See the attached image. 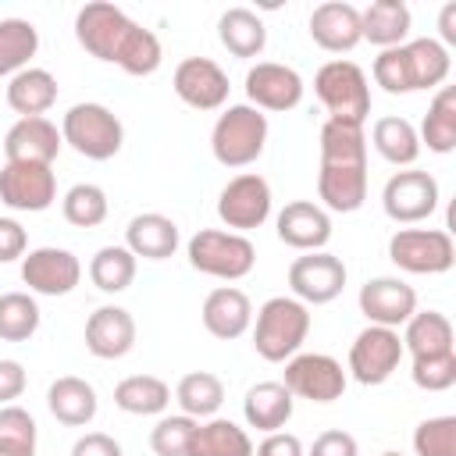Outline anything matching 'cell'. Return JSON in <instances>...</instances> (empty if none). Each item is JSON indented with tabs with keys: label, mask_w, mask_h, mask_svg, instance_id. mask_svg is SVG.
<instances>
[{
	"label": "cell",
	"mask_w": 456,
	"mask_h": 456,
	"mask_svg": "<svg viewBox=\"0 0 456 456\" xmlns=\"http://www.w3.org/2000/svg\"><path fill=\"white\" fill-rule=\"evenodd\" d=\"M46 406H50V413H53L61 424H68V428H86V424L96 417L100 399H96V388H93L86 378L64 374V378H57V381L46 388Z\"/></svg>",
	"instance_id": "484cf974"
},
{
	"label": "cell",
	"mask_w": 456,
	"mask_h": 456,
	"mask_svg": "<svg viewBox=\"0 0 456 456\" xmlns=\"http://www.w3.org/2000/svg\"><path fill=\"white\" fill-rule=\"evenodd\" d=\"M75 39L96 61L118 64L125 75H135V78L153 75L164 61L160 39L150 28H142L139 21H132L118 4H107V0H93V4L78 7Z\"/></svg>",
	"instance_id": "6da1fadb"
},
{
	"label": "cell",
	"mask_w": 456,
	"mask_h": 456,
	"mask_svg": "<svg viewBox=\"0 0 456 456\" xmlns=\"http://www.w3.org/2000/svg\"><path fill=\"white\" fill-rule=\"evenodd\" d=\"M417 139H420V146H428L431 153H442V157L456 150V86L435 89Z\"/></svg>",
	"instance_id": "836d02e7"
},
{
	"label": "cell",
	"mask_w": 456,
	"mask_h": 456,
	"mask_svg": "<svg viewBox=\"0 0 456 456\" xmlns=\"http://www.w3.org/2000/svg\"><path fill=\"white\" fill-rule=\"evenodd\" d=\"M0 203L21 214H43L57 203L53 164H11L0 167Z\"/></svg>",
	"instance_id": "9a60e30c"
},
{
	"label": "cell",
	"mask_w": 456,
	"mask_h": 456,
	"mask_svg": "<svg viewBox=\"0 0 456 456\" xmlns=\"http://www.w3.org/2000/svg\"><path fill=\"white\" fill-rule=\"evenodd\" d=\"M310 39L328 50V53H349L353 46L363 43V32H360V7L346 4V0H328V4H317L310 11Z\"/></svg>",
	"instance_id": "603a6c76"
},
{
	"label": "cell",
	"mask_w": 456,
	"mask_h": 456,
	"mask_svg": "<svg viewBox=\"0 0 456 456\" xmlns=\"http://www.w3.org/2000/svg\"><path fill=\"white\" fill-rule=\"evenodd\" d=\"M360 314L367 317V324H378V328H403L413 314H417V292L413 285H406L403 278H370L360 285Z\"/></svg>",
	"instance_id": "ac0fdd59"
},
{
	"label": "cell",
	"mask_w": 456,
	"mask_h": 456,
	"mask_svg": "<svg viewBox=\"0 0 456 456\" xmlns=\"http://www.w3.org/2000/svg\"><path fill=\"white\" fill-rule=\"evenodd\" d=\"M185 456H253V438L228 417L196 420Z\"/></svg>",
	"instance_id": "83f0119b"
},
{
	"label": "cell",
	"mask_w": 456,
	"mask_h": 456,
	"mask_svg": "<svg viewBox=\"0 0 456 456\" xmlns=\"http://www.w3.org/2000/svg\"><path fill=\"white\" fill-rule=\"evenodd\" d=\"M346 278H349L346 264L328 249L303 253L289 264V289H292V299H299L303 306H324L338 299L346 289Z\"/></svg>",
	"instance_id": "4fadbf2b"
},
{
	"label": "cell",
	"mask_w": 456,
	"mask_h": 456,
	"mask_svg": "<svg viewBox=\"0 0 456 456\" xmlns=\"http://www.w3.org/2000/svg\"><path fill=\"white\" fill-rule=\"evenodd\" d=\"M0 456H36V449H21V445H0Z\"/></svg>",
	"instance_id": "816d5d0a"
},
{
	"label": "cell",
	"mask_w": 456,
	"mask_h": 456,
	"mask_svg": "<svg viewBox=\"0 0 456 456\" xmlns=\"http://www.w3.org/2000/svg\"><path fill=\"white\" fill-rule=\"evenodd\" d=\"M413 452L417 456H456V417H428L413 431Z\"/></svg>",
	"instance_id": "60d3db41"
},
{
	"label": "cell",
	"mask_w": 456,
	"mask_h": 456,
	"mask_svg": "<svg viewBox=\"0 0 456 456\" xmlns=\"http://www.w3.org/2000/svg\"><path fill=\"white\" fill-rule=\"evenodd\" d=\"M21 281L36 296H68L82 281V264L71 249L39 246L21 256Z\"/></svg>",
	"instance_id": "e0dca14e"
},
{
	"label": "cell",
	"mask_w": 456,
	"mask_h": 456,
	"mask_svg": "<svg viewBox=\"0 0 456 456\" xmlns=\"http://www.w3.org/2000/svg\"><path fill=\"white\" fill-rule=\"evenodd\" d=\"M36 417L21 406H0V445H21V449H36Z\"/></svg>",
	"instance_id": "ee69618b"
},
{
	"label": "cell",
	"mask_w": 456,
	"mask_h": 456,
	"mask_svg": "<svg viewBox=\"0 0 456 456\" xmlns=\"http://www.w3.org/2000/svg\"><path fill=\"white\" fill-rule=\"evenodd\" d=\"M57 78L46 68H25L7 82V107L21 118H43L57 103Z\"/></svg>",
	"instance_id": "f546056e"
},
{
	"label": "cell",
	"mask_w": 456,
	"mask_h": 456,
	"mask_svg": "<svg viewBox=\"0 0 456 456\" xmlns=\"http://www.w3.org/2000/svg\"><path fill=\"white\" fill-rule=\"evenodd\" d=\"M388 260L406 274H445L456 264V242L445 228H399L388 239Z\"/></svg>",
	"instance_id": "9c48e42d"
},
{
	"label": "cell",
	"mask_w": 456,
	"mask_h": 456,
	"mask_svg": "<svg viewBox=\"0 0 456 456\" xmlns=\"http://www.w3.org/2000/svg\"><path fill=\"white\" fill-rule=\"evenodd\" d=\"M406 331L399 335L403 338V349L417 360V356H438V353H456L452 346V321L442 314V310H417L406 324Z\"/></svg>",
	"instance_id": "1f68e13d"
},
{
	"label": "cell",
	"mask_w": 456,
	"mask_h": 456,
	"mask_svg": "<svg viewBox=\"0 0 456 456\" xmlns=\"http://www.w3.org/2000/svg\"><path fill=\"white\" fill-rule=\"evenodd\" d=\"M267 114L249 103H228L210 128V153L224 167H249L267 146Z\"/></svg>",
	"instance_id": "5b68a950"
},
{
	"label": "cell",
	"mask_w": 456,
	"mask_h": 456,
	"mask_svg": "<svg viewBox=\"0 0 456 456\" xmlns=\"http://www.w3.org/2000/svg\"><path fill=\"white\" fill-rule=\"evenodd\" d=\"M253 456H306V452L292 431H271L264 435L260 445H253Z\"/></svg>",
	"instance_id": "c3c4849f"
},
{
	"label": "cell",
	"mask_w": 456,
	"mask_h": 456,
	"mask_svg": "<svg viewBox=\"0 0 456 456\" xmlns=\"http://www.w3.org/2000/svg\"><path fill=\"white\" fill-rule=\"evenodd\" d=\"M64 139L50 118H18L4 135V157L11 164H53Z\"/></svg>",
	"instance_id": "44dd1931"
},
{
	"label": "cell",
	"mask_w": 456,
	"mask_h": 456,
	"mask_svg": "<svg viewBox=\"0 0 456 456\" xmlns=\"http://www.w3.org/2000/svg\"><path fill=\"white\" fill-rule=\"evenodd\" d=\"M182 235H178V224L167 217V214H135L125 228V249L139 260H167L175 256Z\"/></svg>",
	"instance_id": "d4e9b609"
},
{
	"label": "cell",
	"mask_w": 456,
	"mask_h": 456,
	"mask_svg": "<svg viewBox=\"0 0 456 456\" xmlns=\"http://www.w3.org/2000/svg\"><path fill=\"white\" fill-rule=\"evenodd\" d=\"M114 406L132 417H157L171 406V385L157 374H128L114 385Z\"/></svg>",
	"instance_id": "d6a6232c"
},
{
	"label": "cell",
	"mask_w": 456,
	"mask_h": 456,
	"mask_svg": "<svg viewBox=\"0 0 456 456\" xmlns=\"http://www.w3.org/2000/svg\"><path fill=\"white\" fill-rule=\"evenodd\" d=\"M438 182L431 171H395L381 189V207L395 224H417L428 221L438 210Z\"/></svg>",
	"instance_id": "5bb4252c"
},
{
	"label": "cell",
	"mask_w": 456,
	"mask_h": 456,
	"mask_svg": "<svg viewBox=\"0 0 456 456\" xmlns=\"http://www.w3.org/2000/svg\"><path fill=\"white\" fill-rule=\"evenodd\" d=\"M314 93L324 103L328 118L363 125L370 114V82L353 61H328L314 75Z\"/></svg>",
	"instance_id": "ba28073f"
},
{
	"label": "cell",
	"mask_w": 456,
	"mask_h": 456,
	"mask_svg": "<svg viewBox=\"0 0 456 456\" xmlns=\"http://www.w3.org/2000/svg\"><path fill=\"white\" fill-rule=\"evenodd\" d=\"M25 249H28V235H25L21 221L0 217V264H11L18 256H25Z\"/></svg>",
	"instance_id": "bcb514c9"
},
{
	"label": "cell",
	"mask_w": 456,
	"mask_h": 456,
	"mask_svg": "<svg viewBox=\"0 0 456 456\" xmlns=\"http://www.w3.org/2000/svg\"><path fill=\"white\" fill-rule=\"evenodd\" d=\"M274 232L285 246L299 253H317L331 242V214L314 200H292L278 210Z\"/></svg>",
	"instance_id": "ffe728a7"
},
{
	"label": "cell",
	"mask_w": 456,
	"mask_h": 456,
	"mask_svg": "<svg viewBox=\"0 0 456 456\" xmlns=\"http://www.w3.org/2000/svg\"><path fill=\"white\" fill-rule=\"evenodd\" d=\"M452 71V57L438 39H406L403 46L381 50L374 57V82L392 93V96H406V93H420V89H442L445 78Z\"/></svg>",
	"instance_id": "3957f363"
},
{
	"label": "cell",
	"mask_w": 456,
	"mask_h": 456,
	"mask_svg": "<svg viewBox=\"0 0 456 456\" xmlns=\"http://www.w3.org/2000/svg\"><path fill=\"white\" fill-rule=\"evenodd\" d=\"M200 317H203V328L214 338L232 342V338H239V335H246L253 328V303H249V296L242 289L221 285V289L207 292Z\"/></svg>",
	"instance_id": "cb8c5ba5"
},
{
	"label": "cell",
	"mask_w": 456,
	"mask_h": 456,
	"mask_svg": "<svg viewBox=\"0 0 456 456\" xmlns=\"http://www.w3.org/2000/svg\"><path fill=\"white\" fill-rule=\"evenodd\" d=\"M310 335V306H303L292 296H271L256 310L253 324V349L267 363H285L303 349Z\"/></svg>",
	"instance_id": "277c9868"
},
{
	"label": "cell",
	"mask_w": 456,
	"mask_h": 456,
	"mask_svg": "<svg viewBox=\"0 0 456 456\" xmlns=\"http://www.w3.org/2000/svg\"><path fill=\"white\" fill-rule=\"evenodd\" d=\"M192 431H196V420L185 417V413L160 417L157 428L150 431V449H153L157 456H185Z\"/></svg>",
	"instance_id": "b9f144b4"
},
{
	"label": "cell",
	"mask_w": 456,
	"mask_h": 456,
	"mask_svg": "<svg viewBox=\"0 0 456 456\" xmlns=\"http://www.w3.org/2000/svg\"><path fill=\"white\" fill-rule=\"evenodd\" d=\"M306 456H360V445H356V438L349 431L328 428V431H321L314 438V445H310Z\"/></svg>",
	"instance_id": "f6af8a7d"
},
{
	"label": "cell",
	"mask_w": 456,
	"mask_h": 456,
	"mask_svg": "<svg viewBox=\"0 0 456 456\" xmlns=\"http://www.w3.org/2000/svg\"><path fill=\"white\" fill-rule=\"evenodd\" d=\"M321 167H317V200L324 210L353 214L367 200V135L363 125L328 118L321 125Z\"/></svg>",
	"instance_id": "7a4b0ae2"
},
{
	"label": "cell",
	"mask_w": 456,
	"mask_h": 456,
	"mask_svg": "<svg viewBox=\"0 0 456 456\" xmlns=\"http://www.w3.org/2000/svg\"><path fill=\"white\" fill-rule=\"evenodd\" d=\"M28 385V374L18 360H0V406H11Z\"/></svg>",
	"instance_id": "7dc6e473"
},
{
	"label": "cell",
	"mask_w": 456,
	"mask_h": 456,
	"mask_svg": "<svg viewBox=\"0 0 456 456\" xmlns=\"http://www.w3.org/2000/svg\"><path fill=\"white\" fill-rule=\"evenodd\" d=\"M403 356H406V349H403V338L395 328L367 324L349 346V367L346 370L353 374V381L370 388V385H385L399 370Z\"/></svg>",
	"instance_id": "30bf717a"
},
{
	"label": "cell",
	"mask_w": 456,
	"mask_h": 456,
	"mask_svg": "<svg viewBox=\"0 0 456 456\" xmlns=\"http://www.w3.org/2000/svg\"><path fill=\"white\" fill-rule=\"evenodd\" d=\"M217 39L232 57H260L267 46V25L249 7H228L217 18Z\"/></svg>",
	"instance_id": "4dcf8cb0"
},
{
	"label": "cell",
	"mask_w": 456,
	"mask_h": 456,
	"mask_svg": "<svg viewBox=\"0 0 456 456\" xmlns=\"http://www.w3.org/2000/svg\"><path fill=\"white\" fill-rule=\"evenodd\" d=\"M171 89L192 110H221L228 103L232 82H228V75H224V68L217 61L185 57V61H178V68L171 75Z\"/></svg>",
	"instance_id": "2e32d148"
},
{
	"label": "cell",
	"mask_w": 456,
	"mask_h": 456,
	"mask_svg": "<svg viewBox=\"0 0 456 456\" xmlns=\"http://www.w3.org/2000/svg\"><path fill=\"white\" fill-rule=\"evenodd\" d=\"M370 142L374 150L395 164V167H413L417 157H420V139H417V128L406 121V118H378L374 128H370Z\"/></svg>",
	"instance_id": "e575fe53"
},
{
	"label": "cell",
	"mask_w": 456,
	"mask_h": 456,
	"mask_svg": "<svg viewBox=\"0 0 456 456\" xmlns=\"http://www.w3.org/2000/svg\"><path fill=\"white\" fill-rule=\"evenodd\" d=\"M39 331V303L32 292L0 296V342H28Z\"/></svg>",
	"instance_id": "f35d334b"
},
{
	"label": "cell",
	"mask_w": 456,
	"mask_h": 456,
	"mask_svg": "<svg viewBox=\"0 0 456 456\" xmlns=\"http://www.w3.org/2000/svg\"><path fill=\"white\" fill-rule=\"evenodd\" d=\"M292 406H296V399L281 381H256L242 399V417L249 428L271 435V431H281L289 424Z\"/></svg>",
	"instance_id": "4316f807"
},
{
	"label": "cell",
	"mask_w": 456,
	"mask_h": 456,
	"mask_svg": "<svg viewBox=\"0 0 456 456\" xmlns=\"http://www.w3.org/2000/svg\"><path fill=\"white\" fill-rule=\"evenodd\" d=\"M185 256L192 264V271L207 274V278H221V281H239L253 271L256 264V246L239 235V232H224V228H200L189 246Z\"/></svg>",
	"instance_id": "52a82bcc"
},
{
	"label": "cell",
	"mask_w": 456,
	"mask_h": 456,
	"mask_svg": "<svg viewBox=\"0 0 456 456\" xmlns=\"http://www.w3.org/2000/svg\"><path fill=\"white\" fill-rule=\"evenodd\" d=\"M107 210H110L107 192L96 182H78L61 200V214L75 228H96V224H103L107 221Z\"/></svg>",
	"instance_id": "ab89813d"
},
{
	"label": "cell",
	"mask_w": 456,
	"mask_h": 456,
	"mask_svg": "<svg viewBox=\"0 0 456 456\" xmlns=\"http://www.w3.org/2000/svg\"><path fill=\"white\" fill-rule=\"evenodd\" d=\"M281 385L292 392V399L335 403V399H342V392L349 385V374L328 353H296V356L285 360Z\"/></svg>",
	"instance_id": "7c38bea8"
},
{
	"label": "cell",
	"mask_w": 456,
	"mask_h": 456,
	"mask_svg": "<svg viewBox=\"0 0 456 456\" xmlns=\"http://www.w3.org/2000/svg\"><path fill=\"white\" fill-rule=\"evenodd\" d=\"M175 399H178V406H182L185 417L210 420V417H217V410L224 403V381L217 374H210V370H189L178 381Z\"/></svg>",
	"instance_id": "d590c367"
},
{
	"label": "cell",
	"mask_w": 456,
	"mask_h": 456,
	"mask_svg": "<svg viewBox=\"0 0 456 456\" xmlns=\"http://www.w3.org/2000/svg\"><path fill=\"white\" fill-rule=\"evenodd\" d=\"M135 346V317L125 306H96L86 321V349L96 360H121Z\"/></svg>",
	"instance_id": "7402d4cb"
},
{
	"label": "cell",
	"mask_w": 456,
	"mask_h": 456,
	"mask_svg": "<svg viewBox=\"0 0 456 456\" xmlns=\"http://www.w3.org/2000/svg\"><path fill=\"white\" fill-rule=\"evenodd\" d=\"M271 203H274V196H271L267 178L256 175V171H242V175H235L221 189V196H217V217H221V224L228 232L246 235V232L260 228L271 217Z\"/></svg>",
	"instance_id": "8fae6325"
},
{
	"label": "cell",
	"mask_w": 456,
	"mask_h": 456,
	"mask_svg": "<svg viewBox=\"0 0 456 456\" xmlns=\"http://www.w3.org/2000/svg\"><path fill=\"white\" fill-rule=\"evenodd\" d=\"M381 456H403V452H381Z\"/></svg>",
	"instance_id": "f5cc1de1"
},
{
	"label": "cell",
	"mask_w": 456,
	"mask_h": 456,
	"mask_svg": "<svg viewBox=\"0 0 456 456\" xmlns=\"http://www.w3.org/2000/svg\"><path fill=\"white\" fill-rule=\"evenodd\" d=\"M71 456H125L118 438H110L107 431H86L75 445H71Z\"/></svg>",
	"instance_id": "681fc988"
},
{
	"label": "cell",
	"mask_w": 456,
	"mask_h": 456,
	"mask_svg": "<svg viewBox=\"0 0 456 456\" xmlns=\"http://www.w3.org/2000/svg\"><path fill=\"white\" fill-rule=\"evenodd\" d=\"M61 139L86 160H110L121 153L125 125L103 103H75L61 118Z\"/></svg>",
	"instance_id": "8992f818"
},
{
	"label": "cell",
	"mask_w": 456,
	"mask_h": 456,
	"mask_svg": "<svg viewBox=\"0 0 456 456\" xmlns=\"http://www.w3.org/2000/svg\"><path fill=\"white\" fill-rule=\"evenodd\" d=\"M135 267H139V260H135L125 246H103V249H96V256L89 260V281H93L100 292L114 296V292H125V289L135 281Z\"/></svg>",
	"instance_id": "74e56055"
},
{
	"label": "cell",
	"mask_w": 456,
	"mask_h": 456,
	"mask_svg": "<svg viewBox=\"0 0 456 456\" xmlns=\"http://www.w3.org/2000/svg\"><path fill=\"white\" fill-rule=\"evenodd\" d=\"M39 50V28L28 18H0V75H18Z\"/></svg>",
	"instance_id": "8d00e7d4"
},
{
	"label": "cell",
	"mask_w": 456,
	"mask_h": 456,
	"mask_svg": "<svg viewBox=\"0 0 456 456\" xmlns=\"http://www.w3.org/2000/svg\"><path fill=\"white\" fill-rule=\"evenodd\" d=\"M410 25H413V14H410V7L403 0H374L370 7L360 11L363 39L381 46V50L403 46L406 36H410Z\"/></svg>",
	"instance_id": "f1b7e54d"
},
{
	"label": "cell",
	"mask_w": 456,
	"mask_h": 456,
	"mask_svg": "<svg viewBox=\"0 0 456 456\" xmlns=\"http://www.w3.org/2000/svg\"><path fill=\"white\" fill-rule=\"evenodd\" d=\"M410 378L424 392H449L456 385V353H438V356H417L410 367Z\"/></svg>",
	"instance_id": "7bdbcfd3"
},
{
	"label": "cell",
	"mask_w": 456,
	"mask_h": 456,
	"mask_svg": "<svg viewBox=\"0 0 456 456\" xmlns=\"http://www.w3.org/2000/svg\"><path fill=\"white\" fill-rule=\"evenodd\" d=\"M438 32H442V46L449 50L452 43H456V4H445L442 7V14H438Z\"/></svg>",
	"instance_id": "f907efd6"
},
{
	"label": "cell",
	"mask_w": 456,
	"mask_h": 456,
	"mask_svg": "<svg viewBox=\"0 0 456 456\" xmlns=\"http://www.w3.org/2000/svg\"><path fill=\"white\" fill-rule=\"evenodd\" d=\"M303 75L278 61H256L246 71V96L256 110H292L303 100Z\"/></svg>",
	"instance_id": "d6986e66"
}]
</instances>
